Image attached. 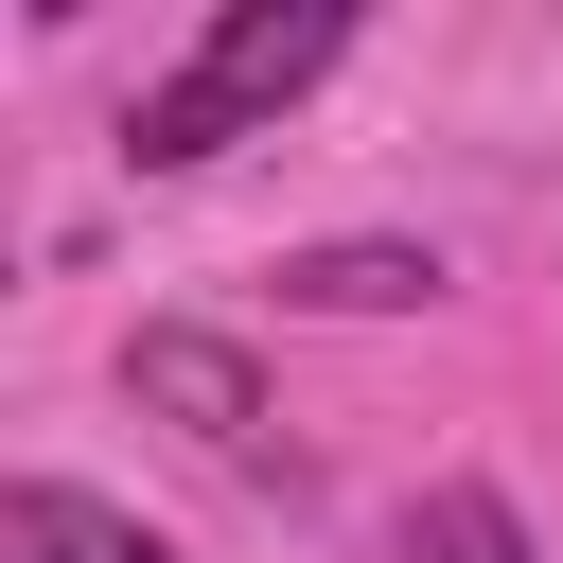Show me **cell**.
Here are the masks:
<instances>
[{"instance_id": "obj_1", "label": "cell", "mask_w": 563, "mask_h": 563, "mask_svg": "<svg viewBox=\"0 0 563 563\" xmlns=\"http://www.w3.org/2000/svg\"><path fill=\"white\" fill-rule=\"evenodd\" d=\"M352 53V0H229L141 106H123V176H211L229 141H264L317 70Z\"/></svg>"}, {"instance_id": "obj_2", "label": "cell", "mask_w": 563, "mask_h": 563, "mask_svg": "<svg viewBox=\"0 0 563 563\" xmlns=\"http://www.w3.org/2000/svg\"><path fill=\"white\" fill-rule=\"evenodd\" d=\"M123 387H141L194 457H246V475H264V369H246V334H211V317H141V334H123Z\"/></svg>"}, {"instance_id": "obj_3", "label": "cell", "mask_w": 563, "mask_h": 563, "mask_svg": "<svg viewBox=\"0 0 563 563\" xmlns=\"http://www.w3.org/2000/svg\"><path fill=\"white\" fill-rule=\"evenodd\" d=\"M0 563H176L141 510H106V493H70V475H18L0 493Z\"/></svg>"}, {"instance_id": "obj_4", "label": "cell", "mask_w": 563, "mask_h": 563, "mask_svg": "<svg viewBox=\"0 0 563 563\" xmlns=\"http://www.w3.org/2000/svg\"><path fill=\"white\" fill-rule=\"evenodd\" d=\"M282 299H299V317H405V299H440V246L352 229V246H299V264H282Z\"/></svg>"}, {"instance_id": "obj_5", "label": "cell", "mask_w": 563, "mask_h": 563, "mask_svg": "<svg viewBox=\"0 0 563 563\" xmlns=\"http://www.w3.org/2000/svg\"><path fill=\"white\" fill-rule=\"evenodd\" d=\"M405 563H528V510H510L493 475H440V493L405 510Z\"/></svg>"}]
</instances>
